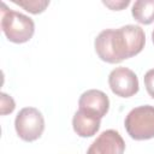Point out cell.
<instances>
[{"label": "cell", "instance_id": "14", "mask_svg": "<svg viewBox=\"0 0 154 154\" xmlns=\"http://www.w3.org/2000/svg\"><path fill=\"white\" fill-rule=\"evenodd\" d=\"M152 40H153V43H154V30H153V32H152Z\"/></svg>", "mask_w": 154, "mask_h": 154}, {"label": "cell", "instance_id": "3", "mask_svg": "<svg viewBox=\"0 0 154 154\" xmlns=\"http://www.w3.org/2000/svg\"><path fill=\"white\" fill-rule=\"evenodd\" d=\"M124 126L128 135L136 141L154 137V106L143 105L132 108L125 117Z\"/></svg>", "mask_w": 154, "mask_h": 154}, {"label": "cell", "instance_id": "2", "mask_svg": "<svg viewBox=\"0 0 154 154\" xmlns=\"http://www.w3.org/2000/svg\"><path fill=\"white\" fill-rule=\"evenodd\" d=\"M0 26L6 38L13 43H25L35 32L34 20L20 12L10 10L5 2L1 4Z\"/></svg>", "mask_w": 154, "mask_h": 154}, {"label": "cell", "instance_id": "9", "mask_svg": "<svg viewBox=\"0 0 154 154\" xmlns=\"http://www.w3.org/2000/svg\"><path fill=\"white\" fill-rule=\"evenodd\" d=\"M131 14L140 24L149 25L154 22V0H137L132 5Z\"/></svg>", "mask_w": 154, "mask_h": 154}, {"label": "cell", "instance_id": "10", "mask_svg": "<svg viewBox=\"0 0 154 154\" xmlns=\"http://www.w3.org/2000/svg\"><path fill=\"white\" fill-rule=\"evenodd\" d=\"M12 2L32 14L42 13L49 5L48 0H12Z\"/></svg>", "mask_w": 154, "mask_h": 154}, {"label": "cell", "instance_id": "7", "mask_svg": "<svg viewBox=\"0 0 154 154\" xmlns=\"http://www.w3.org/2000/svg\"><path fill=\"white\" fill-rule=\"evenodd\" d=\"M78 109L102 119L109 109V99L99 89H89L79 96Z\"/></svg>", "mask_w": 154, "mask_h": 154}, {"label": "cell", "instance_id": "8", "mask_svg": "<svg viewBox=\"0 0 154 154\" xmlns=\"http://www.w3.org/2000/svg\"><path fill=\"white\" fill-rule=\"evenodd\" d=\"M101 125V119L90 116L81 109H78L72 118L73 131L79 137H91L96 135Z\"/></svg>", "mask_w": 154, "mask_h": 154}, {"label": "cell", "instance_id": "5", "mask_svg": "<svg viewBox=\"0 0 154 154\" xmlns=\"http://www.w3.org/2000/svg\"><path fill=\"white\" fill-rule=\"evenodd\" d=\"M108 85L112 93L120 97H131L140 89L136 73L124 66L116 67L111 71L108 75Z\"/></svg>", "mask_w": 154, "mask_h": 154}, {"label": "cell", "instance_id": "13", "mask_svg": "<svg viewBox=\"0 0 154 154\" xmlns=\"http://www.w3.org/2000/svg\"><path fill=\"white\" fill-rule=\"evenodd\" d=\"M102 4L105 6H107V7H109L113 11H120V10L125 8L130 4V1L129 0H122V1H102Z\"/></svg>", "mask_w": 154, "mask_h": 154}, {"label": "cell", "instance_id": "6", "mask_svg": "<svg viewBox=\"0 0 154 154\" xmlns=\"http://www.w3.org/2000/svg\"><path fill=\"white\" fill-rule=\"evenodd\" d=\"M125 142L116 130L102 131L89 146L87 154H124Z\"/></svg>", "mask_w": 154, "mask_h": 154}, {"label": "cell", "instance_id": "1", "mask_svg": "<svg viewBox=\"0 0 154 154\" xmlns=\"http://www.w3.org/2000/svg\"><path fill=\"white\" fill-rule=\"evenodd\" d=\"M146 35L141 26L128 24L118 29L102 30L94 41L97 57L108 64H118L142 52Z\"/></svg>", "mask_w": 154, "mask_h": 154}, {"label": "cell", "instance_id": "12", "mask_svg": "<svg viewBox=\"0 0 154 154\" xmlns=\"http://www.w3.org/2000/svg\"><path fill=\"white\" fill-rule=\"evenodd\" d=\"M143 82H144L147 93L149 94L150 97L154 99V69H150L146 72V75L143 77Z\"/></svg>", "mask_w": 154, "mask_h": 154}, {"label": "cell", "instance_id": "4", "mask_svg": "<svg viewBox=\"0 0 154 154\" xmlns=\"http://www.w3.org/2000/svg\"><path fill=\"white\" fill-rule=\"evenodd\" d=\"M14 129L18 137L25 142H34L45 131V118L35 107L22 108L14 119Z\"/></svg>", "mask_w": 154, "mask_h": 154}, {"label": "cell", "instance_id": "11", "mask_svg": "<svg viewBox=\"0 0 154 154\" xmlns=\"http://www.w3.org/2000/svg\"><path fill=\"white\" fill-rule=\"evenodd\" d=\"M14 108H16V102L12 99V96L7 95L6 93H1L0 94V113H1V116L12 113L14 111Z\"/></svg>", "mask_w": 154, "mask_h": 154}]
</instances>
